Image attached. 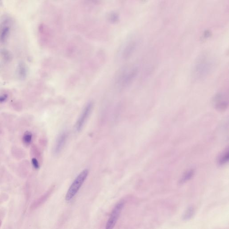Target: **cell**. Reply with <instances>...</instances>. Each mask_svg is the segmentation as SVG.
Returning <instances> with one entry per match:
<instances>
[{
	"label": "cell",
	"instance_id": "6da1fadb",
	"mask_svg": "<svg viewBox=\"0 0 229 229\" xmlns=\"http://www.w3.org/2000/svg\"><path fill=\"white\" fill-rule=\"evenodd\" d=\"M214 65V58L208 54H202L199 56L192 69L193 80L196 81L205 80L211 74Z\"/></svg>",
	"mask_w": 229,
	"mask_h": 229
},
{
	"label": "cell",
	"instance_id": "7a4b0ae2",
	"mask_svg": "<svg viewBox=\"0 0 229 229\" xmlns=\"http://www.w3.org/2000/svg\"><path fill=\"white\" fill-rule=\"evenodd\" d=\"M139 69L136 66L126 68L121 71L117 79V83L120 87H126L132 83L138 74Z\"/></svg>",
	"mask_w": 229,
	"mask_h": 229
},
{
	"label": "cell",
	"instance_id": "3957f363",
	"mask_svg": "<svg viewBox=\"0 0 229 229\" xmlns=\"http://www.w3.org/2000/svg\"><path fill=\"white\" fill-rule=\"evenodd\" d=\"M89 173V170L85 169L81 171L74 181L70 186L66 195L65 200L67 201H70L76 195L79 189L81 188L85 181L86 180Z\"/></svg>",
	"mask_w": 229,
	"mask_h": 229
},
{
	"label": "cell",
	"instance_id": "277c9868",
	"mask_svg": "<svg viewBox=\"0 0 229 229\" xmlns=\"http://www.w3.org/2000/svg\"><path fill=\"white\" fill-rule=\"evenodd\" d=\"M93 107L94 105L92 102H89L85 107L75 124V129L77 132L80 131L83 128L85 124L91 116L92 112Z\"/></svg>",
	"mask_w": 229,
	"mask_h": 229
},
{
	"label": "cell",
	"instance_id": "5b68a950",
	"mask_svg": "<svg viewBox=\"0 0 229 229\" xmlns=\"http://www.w3.org/2000/svg\"><path fill=\"white\" fill-rule=\"evenodd\" d=\"M124 206V202L123 201L120 202L115 206L107 221L106 228L111 229L114 227L119 219Z\"/></svg>",
	"mask_w": 229,
	"mask_h": 229
},
{
	"label": "cell",
	"instance_id": "8992f818",
	"mask_svg": "<svg viewBox=\"0 0 229 229\" xmlns=\"http://www.w3.org/2000/svg\"><path fill=\"white\" fill-rule=\"evenodd\" d=\"M212 102L214 108L221 112L225 111L228 107V101L222 93L216 94L213 98Z\"/></svg>",
	"mask_w": 229,
	"mask_h": 229
},
{
	"label": "cell",
	"instance_id": "52a82bcc",
	"mask_svg": "<svg viewBox=\"0 0 229 229\" xmlns=\"http://www.w3.org/2000/svg\"><path fill=\"white\" fill-rule=\"evenodd\" d=\"M10 21L9 19H6L0 23V42L6 41L9 37L11 31Z\"/></svg>",
	"mask_w": 229,
	"mask_h": 229
},
{
	"label": "cell",
	"instance_id": "ba28073f",
	"mask_svg": "<svg viewBox=\"0 0 229 229\" xmlns=\"http://www.w3.org/2000/svg\"><path fill=\"white\" fill-rule=\"evenodd\" d=\"M67 137L68 134L66 132L62 133L60 135L56 140V144L54 146V150H53L54 154H58L62 150L64 146L65 145Z\"/></svg>",
	"mask_w": 229,
	"mask_h": 229
},
{
	"label": "cell",
	"instance_id": "9c48e42d",
	"mask_svg": "<svg viewBox=\"0 0 229 229\" xmlns=\"http://www.w3.org/2000/svg\"><path fill=\"white\" fill-rule=\"evenodd\" d=\"M136 48V44L135 42H131L124 48L123 51V56L124 58L130 57L134 52Z\"/></svg>",
	"mask_w": 229,
	"mask_h": 229
},
{
	"label": "cell",
	"instance_id": "30bf717a",
	"mask_svg": "<svg viewBox=\"0 0 229 229\" xmlns=\"http://www.w3.org/2000/svg\"><path fill=\"white\" fill-rule=\"evenodd\" d=\"M229 159V150L228 149H226V151L223 153L220 157L218 159V164L220 165H223L226 164L228 161Z\"/></svg>",
	"mask_w": 229,
	"mask_h": 229
},
{
	"label": "cell",
	"instance_id": "8fae6325",
	"mask_svg": "<svg viewBox=\"0 0 229 229\" xmlns=\"http://www.w3.org/2000/svg\"><path fill=\"white\" fill-rule=\"evenodd\" d=\"M194 170H189L187 171L184 176L182 177L180 181V184H183L185 183L187 181L192 178V176L194 175Z\"/></svg>",
	"mask_w": 229,
	"mask_h": 229
},
{
	"label": "cell",
	"instance_id": "7c38bea8",
	"mask_svg": "<svg viewBox=\"0 0 229 229\" xmlns=\"http://www.w3.org/2000/svg\"><path fill=\"white\" fill-rule=\"evenodd\" d=\"M32 139V135L30 132L27 131L23 137V142L26 145H30Z\"/></svg>",
	"mask_w": 229,
	"mask_h": 229
},
{
	"label": "cell",
	"instance_id": "4fadbf2b",
	"mask_svg": "<svg viewBox=\"0 0 229 229\" xmlns=\"http://www.w3.org/2000/svg\"><path fill=\"white\" fill-rule=\"evenodd\" d=\"M193 213H194V209L192 207H190L187 209L184 214L183 219L185 221L189 220L193 216Z\"/></svg>",
	"mask_w": 229,
	"mask_h": 229
},
{
	"label": "cell",
	"instance_id": "5bb4252c",
	"mask_svg": "<svg viewBox=\"0 0 229 229\" xmlns=\"http://www.w3.org/2000/svg\"><path fill=\"white\" fill-rule=\"evenodd\" d=\"M108 18L112 23H116L119 20V15L116 13L112 12L109 14Z\"/></svg>",
	"mask_w": 229,
	"mask_h": 229
},
{
	"label": "cell",
	"instance_id": "9a60e30c",
	"mask_svg": "<svg viewBox=\"0 0 229 229\" xmlns=\"http://www.w3.org/2000/svg\"><path fill=\"white\" fill-rule=\"evenodd\" d=\"M19 75L21 77H25L27 74V70L25 65L23 64L20 65L18 68Z\"/></svg>",
	"mask_w": 229,
	"mask_h": 229
},
{
	"label": "cell",
	"instance_id": "2e32d148",
	"mask_svg": "<svg viewBox=\"0 0 229 229\" xmlns=\"http://www.w3.org/2000/svg\"><path fill=\"white\" fill-rule=\"evenodd\" d=\"M31 163H32V165H33V167H34L35 169H38L39 168V164L38 161L35 158H33L31 160Z\"/></svg>",
	"mask_w": 229,
	"mask_h": 229
},
{
	"label": "cell",
	"instance_id": "e0dca14e",
	"mask_svg": "<svg viewBox=\"0 0 229 229\" xmlns=\"http://www.w3.org/2000/svg\"><path fill=\"white\" fill-rule=\"evenodd\" d=\"M8 98V95L7 94H3L0 96V103L5 102Z\"/></svg>",
	"mask_w": 229,
	"mask_h": 229
},
{
	"label": "cell",
	"instance_id": "ac0fdd59",
	"mask_svg": "<svg viewBox=\"0 0 229 229\" xmlns=\"http://www.w3.org/2000/svg\"><path fill=\"white\" fill-rule=\"evenodd\" d=\"M0 1H1V0H0Z\"/></svg>",
	"mask_w": 229,
	"mask_h": 229
}]
</instances>
